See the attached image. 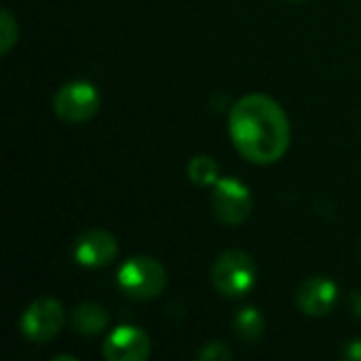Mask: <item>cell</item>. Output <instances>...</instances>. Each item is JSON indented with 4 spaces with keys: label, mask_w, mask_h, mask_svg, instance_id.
<instances>
[{
    "label": "cell",
    "mask_w": 361,
    "mask_h": 361,
    "mask_svg": "<svg viewBox=\"0 0 361 361\" xmlns=\"http://www.w3.org/2000/svg\"><path fill=\"white\" fill-rule=\"evenodd\" d=\"M228 131L241 157L256 165L277 163L290 148L288 114L262 93H250L233 106Z\"/></svg>",
    "instance_id": "obj_1"
},
{
    "label": "cell",
    "mask_w": 361,
    "mask_h": 361,
    "mask_svg": "<svg viewBox=\"0 0 361 361\" xmlns=\"http://www.w3.org/2000/svg\"><path fill=\"white\" fill-rule=\"evenodd\" d=\"M116 283L125 296L133 300H150L165 290L167 271L152 256H133L121 264Z\"/></svg>",
    "instance_id": "obj_2"
},
{
    "label": "cell",
    "mask_w": 361,
    "mask_h": 361,
    "mask_svg": "<svg viewBox=\"0 0 361 361\" xmlns=\"http://www.w3.org/2000/svg\"><path fill=\"white\" fill-rule=\"evenodd\" d=\"M212 281L222 296L241 298L256 286V262L243 250H228L214 262Z\"/></svg>",
    "instance_id": "obj_3"
},
{
    "label": "cell",
    "mask_w": 361,
    "mask_h": 361,
    "mask_svg": "<svg viewBox=\"0 0 361 361\" xmlns=\"http://www.w3.org/2000/svg\"><path fill=\"white\" fill-rule=\"evenodd\" d=\"M102 97L95 85L89 80H72L63 87L53 97V110L63 123H85L93 118L99 112Z\"/></svg>",
    "instance_id": "obj_4"
},
{
    "label": "cell",
    "mask_w": 361,
    "mask_h": 361,
    "mask_svg": "<svg viewBox=\"0 0 361 361\" xmlns=\"http://www.w3.org/2000/svg\"><path fill=\"white\" fill-rule=\"evenodd\" d=\"M63 322H66V313L61 302L44 296L27 305V309L19 319V330L32 343H47L59 334Z\"/></svg>",
    "instance_id": "obj_5"
},
{
    "label": "cell",
    "mask_w": 361,
    "mask_h": 361,
    "mask_svg": "<svg viewBox=\"0 0 361 361\" xmlns=\"http://www.w3.org/2000/svg\"><path fill=\"white\" fill-rule=\"evenodd\" d=\"M212 209H214L216 218L222 220L228 226L243 224L250 218L252 209H254L250 188L243 182L235 180V178H220L214 184Z\"/></svg>",
    "instance_id": "obj_6"
},
{
    "label": "cell",
    "mask_w": 361,
    "mask_h": 361,
    "mask_svg": "<svg viewBox=\"0 0 361 361\" xmlns=\"http://www.w3.org/2000/svg\"><path fill=\"white\" fill-rule=\"evenodd\" d=\"M150 353L152 343L148 334L135 326L114 328L102 345V355L108 361H144Z\"/></svg>",
    "instance_id": "obj_7"
},
{
    "label": "cell",
    "mask_w": 361,
    "mask_h": 361,
    "mask_svg": "<svg viewBox=\"0 0 361 361\" xmlns=\"http://www.w3.org/2000/svg\"><path fill=\"white\" fill-rule=\"evenodd\" d=\"M72 256L76 264L85 269H102L118 256V241L108 231L91 228L76 237L72 245Z\"/></svg>",
    "instance_id": "obj_8"
},
{
    "label": "cell",
    "mask_w": 361,
    "mask_h": 361,
    "mask_svg": "<svg viewBox=\"0 0 361 361\" xmlns=\"http://www.w3.org/2000/svg\"><path fill=\"white\" fill-rule=\"evenodd\" d=\"M338 300V286L330 277H311L296 292L298 309L309 317H326Z\"/></svg>",
    "instance_id": "obj_9"
},
{
    "label": "cell",
    "mask_w": 361,
    "mask_h": 361,
    "mask_svg": "<svg viewBox=\"0 0 361 361\" xmlns=\"http://www.w3.org/2000/svg\"><path fill=\"white\" fill-rule=\"evenodd\" d=\"M108 313L97 302H82L72 311V328L82 336H97L108 328Z\"/></svg>",
    "instance_id": "obj_10"
},
{
    "label": "cell",
    "mask_w": 361,
    "mask_h": 361,
    "mask_svg": "<svg viewBox=\"0 0 361 361\" xmlns=\"http://www.w3.org/2000/svg\"><path fill=\"white\" fill-rule=\"evenodd\" d=\"M233 326H235V334L245 341V343H256L262 334H264V317L262 313L256 309V307H245L241 309L235 319H233Z\"/></svg>",
    "instance_id": "obj_11"
},
{
    "label": "cell",
    "mask_w": 361,
    "mask_h": 361,
    "mask_svg": "<svg viewBox=\"0 0 361 361\" xmlns=\"http://www.w3.org/2000/svg\"><path fill=\"white\" fill-rule=\"evenodd\" d=\"M188 178L199 188H209L220 180V167L218 163L207 154H197L188 163Z\"/></svg>",
    "instance_id": "obj_12"
},
{
    "label": "cell",
    "mask_w": 361,
    "mask_h": 361,
    "mask_svg": "<svg viewBox=\"0 0 361 361\" xmlns=\"http://www.w3.org/2000/svg\"><path fill=\"white\" fill-rule=\"evenodd\" d=\"M17 36H19V27H17L15 17L6 8H2L0 11V53L2 55H6L15 47Z\"/></svg>",
    "instance_id": "obj_13"
},
{
    "label": "cell",
    "mask_w": 361,
    "mask_h": 361,
    "mask_svg": "<svg viewBox=\"0 0 361 361\" xmlns=\"http://www.w3.org/2000/svg\"><path fill=\"white\" fill-rule=\"evenodd\" d=\"M199 360L203 361H226L231 360V351L224 343H209L199 351Z\"/></svg>",
    "instance_id": "obj_14"
},
{
    "label": "cell",
    "mask_w": 361,
    "mask_h": 361,
    "mask_svg": "<svg viewBox=\"0 0 361 361\" xmlns=\"http://www.w3.org/2000/svg\"><path fill=\"white\" fill-rule=\"evenodd\" d=\"M343 355L351 361H361V341H349L343 349Z\"/></svg>",
    "instance_id": "obj_15"
},
{
    "label": "cell",
    "mask_w": 361,
    "mask_h": 361,
    "mask_svg": "<svg viewBox=\"0 0 361 361\" xmlns=\"http://www.w3.org/2000/svg\"><path fill=\"white\" fill-rule=\"evenodd\" d=\"M351 311H353V315L361 317V292H355L351 296Z\"/></svg>",
    "instance_id": "obj_16"
},
{
    "label": "cell",
    "mask_w": 361,
    "mask_h": 361,
    "mask_svg": "<svg viewBox=\"0 0 361 361\" xmlns=\"http://www.w3.org/2000/svg\"><path fill=\"white\" fill-rule=\"evenodd\" d=\"M55 361H76V357H72V355H61V357H55Z\"/></svg>",
    "instance_id": "obj_17"
},
{
    "label": "cell",
    "mask_w": 361,
    "mask_h": 361,
    "mask_svg": "<svg viewBox=\"0 0 361 361\" xmlns=\"http://www.w3.org/2000/svg\"><path fill=\"white\" fill-rule=\"evenodd\" d=\"M360 256H361V241H360Z\"/></svg>",
    "instance_id": "obj_18"
},
{
    "label": "cell",
    "mask_w": 361,
    "mask_h": 361,
    "mask_svg": "<svg viewBox=\"0 0 361 361\" xmlns=\"http://www.w3.org/2000/svg\"><path fill=\"white\" fill-rule=\"evenodd\" d=\"M292 2H300V0H292Z\"/></svg>",
    "instance_id": "obj_19"
}]
</instances>
